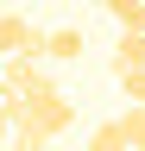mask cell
<instances>
[{
    "label": "cell",
    "mask_w": 145,
    "mask_h": 151,
    "mask_svg": "<svg viewBox=\"0 0 145 151\" xmlns=\"http://www.w3.org/2000/svg\"><path fill=\"white\" fill-rule=\"evenodd\" d=\"M19 120H32L44 139H57V132H69V126H76V101H69L57 82H44L38 94H25V113H19Z\"/></svg>",
    "instance_id": "obj_1"
},
{
    "label": "cell",
    "mask_w": 145,
    "mask_h": 151,
    "mask_svg": "<svg viewBox=\"0 0 145 151\" xmlns=\"http://www.w3.org/2000/svg\"><path fill=\"white\" fill-rule=\"evenodd\" d=\"M120 132H126V151H145V101H133L120 113Z\"/></svg>",
    "instance_id": "obj_6"
},
{
    "label": "cell",
    "mask_w": 145,
    "mask_h": 151,
    "mask_svg": "<svg viewBox=\"0 0 145 151\" xmlns=\"http://www.w3.org/2000/svg\"><path fill=\"white\" fill-rule=\"evenodd\" d=\"M88 50V38L76 25H57V32H44V57H57V63H69V57H82Z\"/></svg>",
    "instance_id": "obj_3"
},
{
    "label": "cell",
    "mask_w": 145,
    "mask_h": 151,
    "mask_svg": "<svg viewBox=\"0 0 145 151\" xmlns=\"http://www.w3.org/2000/svg\"><path fill=\"white\" fill-rule=\"evenodd\" d=\"M114 69H145V32H120V44H114Z\"/></svg>",
    "instance_id": "obj_5"
},
{
    "label": "cell",
    "mask_w": 145,
    "mask_h": 151,
    "mask_svg": "<svg viewBox=\"0 0 145 151\" xmlns=\"http://www.w3.org/2000/svg\"><path fill=\"white\" fill-rule=\"evenodd\" d=\"M44 145H50V139H44L32 120H13V139H6V151H44Z\"/></svg>",
    "instance_id": "obj_8"
},
{
    "label": "cell",
    "mask_w": 145,
    "mask_h": 151,
    "mask_svg": "<svg viewBox=\"0 0 145 151\" xmlns=\"http://www.w3.org/2000/svg\"><path fill=\"white\" fill-rule=\"evenodd\" d=\"M88 151H126V132H120V120L95 126V139H88Z\"/></svg>",
    "instance_id": "obj_9"
},
{
    "label": "cell",
    "mask_w": 145,
    "mask_h": 151,
    "mask_svg": "<svg viewBox=\"0 0 145 151\" xmlns=\"http://www.w3.org/2000/svg\"><path fill=\"white\" fill-rule=\"evenodd\" d=\"M88 6H101V0H88Z\"/></svg>",
    "instance_id": "obj_12"
},
{
    "label": "cell",
    "mask_w": 145,
    "mask_h": 151,
    "mask_svg": "<svg viewBox=\"0 0 145 151\" xmlns=\"http://www.w3.org/2000/svg\"><path fill=\"white\" fill-rule=\"evenodd\" d=\"M101 6L114 13V19H120L126 32H145V0H101Z\"/></svg>",
    "instance_id": "obj_7"
},
{
    "label": "cell",
    "mask_w": 145,
    "mask_h": 151,
    "mask_svg": "<svg viewBox=\"0 0 145 151\" xmlns=\"http://www.w3.org/2000/svg\"><path fill=\"white\" fill-rule=\"evenodd\" d=\"M13 139V113H0V145H6Z\"/></svg>",
    "instance_id": "obj_11"
},
{
    "label": "cell",
    "mask_w": 145,
    "mask_h": 151,
    "mask_svg": "<svg viewBox=\"0 0 145 151\" xmlns=\"http://www.w3.org/2000/svg\"><path fill=\"white\" fill-rule=\"evenodd\" d=\"M25 38H32V19L25 13H0V57L25 50Z\"/></svg>",
    "instance_id": "obj_4"
},
{
    "label": "cell",
    "mask_w": 145,
    "mask_h": 151,
    "mask_svg": "<svg viewBox=\"0 0 145 151\" xmlns=\"http://www.w3.org/2000/svg\"><path fill=\"white\" fill-rule=\"evenodd\" d=\"M6 82L19 88V94H38V88L50 82V76L38 69V57H6Z\"/></svg>",
    "instance_id": "obj_2"
},
{
    "label": "cell",
    "mask_w": 145,
    "mask_h": 151,
    "mask_svg": "<svg viewBox=\"0 0 145 151\" xmlns=\"http://www.w3.org/2000/svg\"><path fill=\"white\" fill-rule=\"evenodd\" d=\"M120 88H126V101H145V69H120Z\"/></svg>",
    "instance_id": "obj_10"
}]
</instances>
